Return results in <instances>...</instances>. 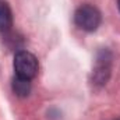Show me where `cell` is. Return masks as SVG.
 Masks as SVG:
<instances>
[{
    "label": "cell",
    "instance_id": "4",
    "mask_svg": "<svg viewBox=\"0 0 120 120\" xmlns=\"http://www.w3.org/2000/svg\"><path fill=\"white\" fill-rule=\"evenodd\" d=\"M11 24H13L11 8L8 7V4L6 1H0V31L1 32L8 31Z\"/></svg>",
    "mask_w": 120,
    "mask_h": 120
},
{
    "label": "cell",
    "instance_id": "5",
    "mask_svg": "<svg viewBox=\"0 0 120 120\" xmlns=\"http://www.w3.org/2000/svg\"><path fill=\"white\" fill-rule=\"evenodd\" d=\"M13 91L17 96H27L31 92V80H27V78H22V77H15L13 80Z\"/></svg>",
    "mask_w": 120,
    "mask_h": 120
},
{
    "label": "cell",
    "instance_id": "2",
    "mask_svg": "<svg viewBox=\"0 0 120 120\" xmlns=\"http://www.w3.org/2000/svg\"><path fill=\"white\" fill-rule=\"evenodd\" d=\"M14 70L18 77L32 80L38 74V60L30 52L20 50L14 57Z\"/></svg>",
    "mask_w": 120,
    "mask_h": 120
},
{
    "label": "cell",
    "instance_id": "6",
    "mask_svg": "<svg viewBox=\"0 0 120 120\" xmlns=\"http://www.w3.org/2000/svg\"><path fill=\"white\" fill-rule=\"evenodd\" d=\"M117 7H119V11H120V0H117Z\"/></svg>",
    "mask_w": 120,
    "mask_h": 120
},
{
    "label": "cell",
    "instance_id": "1",
    "mask_svg": "<svg viewBox=\"0 0 120 120\" xmlns=\"http://www.w3.org/2000/svg\"><path fill=\"white\" fill-rule=\"evenodd\" d=\"M74 22L82 31L92 32L101 24V13L96 7L91 4H82L77 8L74 14Z\"/></svg>",
    "mask_w": 120,
    "mask_h": 120
},
{
    "label": "cell",
    "instance_id": "3",
    "mask_svg": "<svg viewBox=\"0 0 120 120\" xmlns=\"http://www.w3.org/2000/svg\"><path fill=\"white\" fill-rule=\"evenodd\" d=\"M96 61V67L94 70V81L95 84H105L110 74V57H106V52L102 53Z\"/></svg>",
    "mask_w": 120,
    "mask_h": 120
}]
</instances>
